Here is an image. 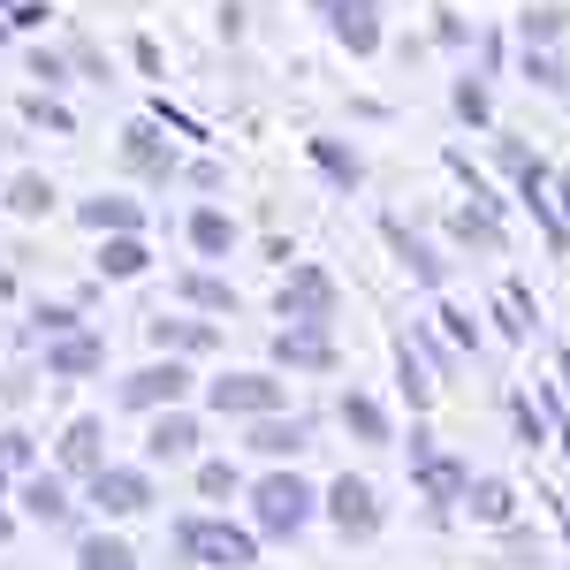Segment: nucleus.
Listing matches in <instances>:
<instances>
[{"label": "nucleus", "mask_w": 570, "mask_h": 570, "mask_svg": "<svg viewBox=\"0 0 570 570\" xmlns=\"http://www.w3.org/2000/svg\"><path fill=\"white\" fill-rule=\"evenodd\" d=\"M176 540H183V556H198L206 570H252V563H259L252 532H244V525H220V518H190Z\"/></svg>", "instance_id": "1"}, {"label": "nucleus", "mask_w": 570, "mask_h": 570, "mask_svg": "<svg viewBox=\"0 0 570 570\" xmlns=\"http://www.w3.org/2000/svg\"><path fill=\"white\" fill-rule=\"evenodd\" d=\"M252 518H259V532H274V540L305 532V518H312V487L297 480V472H274V480L252 487Z\"/></svg>", "instance_id": "2"}, {"label": "nucleus", "mask_w": 570, "mask_h": 570, "mask_svg": "<svg viewBox=\"0 0 570 570\" xmlns=\"http://www.w3.org/2000/svg\"><path fill=\"white\" fill-rule=\"evenodd\" d=\"M411 480H419V494H426V502H464L472 472H464L456 456H441L434 434H411Z\"/></svg>", "instance_id": "3"}, {"label": "nucleus", "mask_w": 570, "mask_h": 570, "mask_svg": "<svg viewBox=\"0 0 570 570\" xmlns=\"http://www.w3.org/2000/svg\"><path fill=\"white\" fill-rule=\"evenodd\" d=\"M327 518H335L343 540H373V532H381V502H373V487H365V480L343 472V480L327 487Z\"/></svg>", "instance_id": "4"}, {"label": "nucleus", "mask_w": 570, "mask_h": 570, "mask_svg": "<svg viewBox=\"0 0 570 570\" xmlns=\"http://www.w3.org/2000/svg\"><path fill=\"white\" fill-rule=\"evenodd\" d=\"M214 411L228 419H266V411H282V381H266V373H228V381H214Z\"/></svg>", "instance_id": "5"}, {"label": "nucleus", "mask_w": 570, "mask_h": 570, "mask_svg": "<svg viewBox=\"0 0 570 570\" xmlns=\"http://www.w3.org/2000/svg\"><path fill=\"white\" fill-rule=\"evenodd\" d=\"M91 502H99L107 518H137V510L153 502V480L130 472V464H99V472H91Z\"/></svg>", "instance_id": "6"}, {"label": "nucleus", "mask_w": 570, "mask_h": 570, "mask_svg": "<svg viewBox=\"0 0 570 570\" xmlns=\"http://www.w3.org/2000/svg\"><path fill=\"white\" fill-rule=\"evenodd\" d=\"M335 312V282L320 266H289L282 274V320H327Z\"/></svg>", "instance_id": "7"}, {"label": "nucleus", "mask_w": 570, "mask_h": 570, "mask_svg": "<svg viewBox=\"0 0 570 570\" xmlns=\"http://www.w3.org/2000/svg\"><path fill=\"white\" fill-rule=\"evenodd\" d=\"M274 357H282V365H305V373H327V365H335V343H327L320 320H289V327L274 335Z\"/></svg>", "instance_id": "8"}, {"label": "nucleus", "mask_w": 570, "mask_h": 570, "mask_svg": "<svg viewBox=\"0 0 570 570\" xmlns=\"http://www.w3.org/2000/svg\"><path fill=\"white\" fill-rule=\"evenodd\" d=\"M183 389H190V373L168 357V365H145V373H130V381H122V403H130V411H160V403H176Z\"/></svg>", "instance_id": "9"}, {"label": "nucleus", "mask_w": 570, "mask_h": 570, "mask_svg": "<svg viewBox=\"0 0 570 570\" xmlns=\"http://www.w3.org/2000/svg\"><path fill=\"white\" fill-rule=\"evenodd\" d=\"M327 16H335V39L351 46V53H373L381 46V0H335Z\"/></svg>", "instance_id": "10"}, {"label": "nucleus", "mask_w": 570, "mask_h": 570, "mask_svg": "<svg viewBox=\"0 0 570 570\" xmlns=\"http://www.w3.org/2000/svg\"><path fill=\"white\" fill-rule=\"evenodd\" d=\"M122 160H130L137 176H168V168H176V153L160 145V130H153V122H137V130L122 137Z\"/></svg>", "instance_id": "11"}, {"label": "nucleus", "mask_w": 570, "mask_h": 570, "mask_svg": "<svg viewBox=\"0 0 570 570\" xmlns=\"http://www.w3.org/2000/svg\"><path fill=\"white\" fill-rule=\"evenodd\" d=\"M99 357H107V343H99V335H61V343L46 351V365L77 381V373H99Z\"/></svg>", "instance_id": "12"}, {"label": "nucleus", "mask_w": 570, "mask_h": 570, "mask_svg": "<svg viewBox=\"0 0 570 570\" xmlns=\"http://www.w3.org/2000/svg\"><path fill=\"white\" fill-rule=\"evenodd\" d=\"M464 502H472L480 525H510V518H518V494H510L502 480H472V487H464Z\"/></svg>", "instance_id": "13"}, {"label": "nucleus", "mask_w": 570, "mask_h": 570, "mask_svg": "<svg viewBox=\"0 0 570 570\" xmlns=\"http://www.w3.org/2000/svg\"><path fill=\"white\" fill-rule=\"evenodd\" d=\"M23 510H31V518H39V525H69V518H77V502H69V494H61V480H31L23 487Z\"/></svg>", "instance_id": "14"}, {"label": "nucleus", "mask_w": 570, "mask_h": 570, "mask_svg": "<svg viewBox=\"0 0 570 570\" xmlns=\"http://www.w3.org/2000/svg\"><path fill=\"white\" fill-rule=\"evenodd\" d=\"M145 327H153L160 351H214V327H206V320H168V312H160V320H145Z\"/></svg>", "instance_id": "15"}, {"label": "nucleus", "mask_w": 570, "mask_h": 570, "mask_svg": "<svg viewBox=\"0 0 570 570\" xmlns=\"http://www.w3.org/2000/svg\"><path fill=\"white\" fill-rule=\"evenodd\" d=\"M145 449H153L160 464H168V456H190V449H198V426H190V419H183L176 403H168V419H160V426L145 434Z\"/></svg>", "instance_id": "16"}, {"label": "nucleus", "mask_w": 570, "mask_h": 570, "mask_svg": "<svg viewBox=\"0 0 570 570\" xmlns=\"http://www.w3.org/2000/svg\"><path fill=\"white\" fill-rule=\"evenodd\" d=\"M99 441H107V434H99V419H77V426L61 434V464L91 480V472H99Z\"/></svg>", "instance_id": "17"}, {"label": "nucleus", "mask_w": 570, "mask_h": 570, "mask_svg": "<svg viewBox=\"0 0 570 570\" xmlns=\"http://www.w3.org/2000/svg\"><path fill=\"white\" fill-rule=\"evenodd\" d=\"M145 259H153V252L137 244L130 228H115V236H107V252H99V274H115V282H130V274H145Z\"/></svg>", "instance_id": "18"}, {"label": "nucleus", "mask_w": 570, "mask_h": 570, "mask_svg": "<svg viewBox=\"0 0 570 570\" xmlns=\"http://www.w3.org/2000/svg\"><path fill=\"white\" fill-rule=\"evenodd\" d=\"M252 449H259V456H297V449H305V419H274V411H266Z\"/></svg>", "instance_id": "19"}, {"label": "nucleus", "mask_w": 570, "mask_h": 570, "mask_svg": "<svg viewBox=\"0 0 570 570\" xmlns=\"http://www.w3.org/2000/svg\"><path fill=\"white\" fill-rule=\"evenodd\" d=\"M395 357H403V395H411V403L426 411V403H434V389H441V381H434V365L419 357V335H403V351H395Z\"/></svg>", "instance_id": "20"}, {"label": "nucleus", "mask_w": 570, "mask_h": 570, "mask_svg": "<svg viewBox=\"0 0 570 570\" xmlns=\"http://www.w3.org/2000/svg\"><path fill=\"white\" fill-rule=\"evenodd\" d=\"M77 570H137V556L122 540H107V532H91L85 548H77Z\"/></svg>", "instance_id": "21"}, {"label": "nucleus", "mask_w": 570, "mask_h": 570, "mask_svg": "<svg viewBox=\"0 0 570 570\" xmlns=\"http://www.w3.org/2000/svg\"><path fill=\"white\" fill-rule=\"evenodd\" d=\"M343 426H351L357 441H389V419H381L373 395H343Z\"/></svg>", "instance_id": "22"}, {"label": "nucleus", "mask_w": 570, "mask_h": 570, "mask_svg": "<svg viewBox=\"0 0 570 570\" xmlns=\"http://www.w3.org/2000/svg\"><path fill=\"white\" fill-rule=\"evenodd\" d=\"M183 297L198 312H236V289H228L220 274H183Z\"/></svg>", "instance_id": "23"}, {"label": "nucleus", "mask_w": 570, "mask_h": 570, "mask_svg": "<svg viewBox=\"0 0 570 570\" xmlns=\"http://www.w3.org/2000/svg\"><path fill=\"white\" fill-rule=\"evenodd\" d=\"M389 236H395V252H403V266H411V274L434 289V282H441V259L426 252V244H419V236H403V220H389Z\"/></svg>", "instance_id": "24"}, {"label": "nucleus", "mask_w": 570, "mask_h": 570, "mask_svg": "<svg viewBox=\"0 0 570 570\" xmlns=\"http://www.w3.org/2000/svg\"><path fill=\"white\" fill-rule=\"evenodd\" d=\"M190 244H198L206 259H220V252L236 244V228H228V214H198V220H190Z\"/></svg>", "instance_id": "25"}, {"label": "nucleus", "mask_w": 570, "mask_h": 570, "mask_svg": "<svg viewBox=\"0 0 570 570\" xmlns=\"http://www.w3.org/2000/svg\"><path fill=\"white\" fill-rule=\"evenodd\" d=\"M85 228H137L130 198H85Z\"/></svg>", "instance_id": "26"}, {"label": "nucleus", "mask_w": 570, "mask_h": 570, "mask_svg": "<svg viewBox=\"0 0 570 570\" xmlns=\"http://www.w3.org/2000/svg\"><path fill=\"white\" fill-rule=\"evenodd\" d=\"M518 31H525V46L563 39V8H525V16H518Z\"/></svg>", "instance_id": "27"}, {"label": "nucleus", "mask_w": 570, "mask_h": 570, "mask_svg": "<svg viewBox=\"0 0 570 570\" xmlns=\"http://www.w3.org/2000/svg\"><path fill=\"white\" fill-rule=\"evenodd\" d=\"M312 160H320V168H327L335 183H357V176H365V168H357V153H343V145H327V137L312 145Z\"/></svg>", "instance_id": "28"}, {"label": "nucleus", "mask_w": 570, "mask_h": 570, "mask_svg": "<svg viewBox=\"0 0 570 570\" xmlns=\"http://www.w3.org/2000/svg\"><path fill=\"white\" fill-rule=\"evenodd\" d=\"M8 206H16V214H46V206H53V190H46V176H16V190H8Z\"/></svg>", "instance_id": "29"}, {"label": "nucleus", "mask_w": 570, "mask_h": 570, "mask_svg": "<svg viewBox=\"0 0 570 570\" xmlns=\"http://www.w3.org/2000/svg\"><path fill=\"white\" fill-rule=\"evenodd\" d=\"M456 236H480V244H502V228L487 206H456Z\"/></svg>", "instance_id": "30"}, {"label": "nucleus", "mask_w": 570, "mask_h": 570, "mask_svg": "<svg viewBox=\"0 0 570 570\" xmlns=\"http://www.w3.org/2000/svg\"><path fill=\"white\" fill-rule=\"evenodd\" d=\"M434 320L449 327V343H456V351H472V343H480V327H472V312H464V305H441Z\"/></svg>", "instance_id": "31"}, {"label": "nucleus", "mask_w": 570, "mask_h": 570, "mask_svg": "<svg viewBox=\"0 0 570 570\" xmlns=\"http://www.w3.org/2000/svg\"><path fill=\"white\" fill-rule=\"evenodd\" d=\"M525 77H532V85H548V91H563V85H570L563 69H556L548 53H532V46H525Z\"/></svg>", "instance_id": "32"}, {"label": "nucleus", "mask_w": 570, "mask_h": 570, "mask_svg": "<svg viewBox=\"0 0 570 570\" xmlns=\"http://www.w3.org/2000/svg\"><path fill=\"white\" fill-rule=\"evenodd\" d=\"M456 115H464V122H487V85L464 77V85H456Z\"/></svg>", "instance_id": "33"}, {"label": "nucleus", "mask_w": 570, "mask_h": 570, "mask_svg": "<svg viewBox=\"0 0 570 570\" xmlns=\"http://www.w3.org/2000/svg\"><path fill=\"white\" fill-rule=\"evenodd\" d=\"M198 494H236V472H228V464H206V472H198Z\"/></svg>", "instance_id": "34"}, {"label": "nucleus", "mask_w": 570, "mask_h": 570, "mask_svg": "<svg viewBox=\"0 0 570 570\" xmlns=\"http://www.w3.org/2000/svg\"><path fill=\"white\" fill-rule=\"evenodd\" d=\"M0 464H8V472H23V464H31V441H23V434H0Z\"/></svg>", "instance_id": "35"}, {"label": "nucleus", "mask_w": 570, "mask_h": 570, "mask_svg": "<svg viewBox=\"0 0 570 570\" xmlns=\"http://www.w3.org/2000/svg\"><path fill=\"white\" fill-rule=\"evenodd\" d=\"M23 115H31V122H46V130H69V115H61V107H53V99H31V107H23Z\"/></svg>", "instance_id": "36"}, {"label": "nucleus", "mask_w": 570, "mask_h": 570, "mask_svg": "<svg viewBox=\"0 0 570 570\" xmlns=\"http://www.w3.org/2000/svg\"><path fill=\"white\" fill-rule=\"evenodd\" d=\"M563 214H570V168H563Z\"/></svg>", "instance_id": "37"}, {"label": "nucleus", "mask_w": 570, "mask_h": 570, "mask_svg": "<svg viewBox=\"0 0 570 570\" xmlns=\"http://www.w3.org/2000/svg\"><path fill=\"white\" fill-rule=\"evenodd\" d=\"M8 31H16V23H8V16H0V39H8Z\"/></svg>", "instance_id": "38"}, {"label": "nucleus", "mask_w": 570, "mask_h": 570, "mask_svg": "<svg viewBox=\"0 0 570 570\" xmlns=\"http://www.w3.org/2000/svg\"><path fill=\"white\" fill-rule=\"evenodd\" d=\"M0 540H8V510H0Z\"/></svg>", "instance_id": "39"}, {"label": "nucleus", "mask_w": 570, "mask_h": 570, "mask_svg": "<svg viewBox=\"0 0 570 570\" xmlns=\"http://www.w3.org/2000/svg\"><path fill=\"white\" fill-rule=\"evenodd\" d=\"M0 480H8V464H0Z\"/></svg>", "instance_id": "40"}]
</instances>
